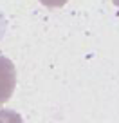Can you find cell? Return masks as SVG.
Returning <instances> with one entry per match:
<instances>
[{"instance_id": "cell-2", "label": "cell", "mask_w": 119, "mask_h": 123, "mask_svg": "<svg viewBox=\"0 0 119 123\" xmlns=\"http://www.w3.org/2000/svg\"><path fill=\"white\" fill-rule=\"evenodd\" d=\"M0 123H23V119L16 111L0 109Z\"/></svg>"}, {"instance_id": "cell-4", "label": "cell", "mask_w": 119, "mask_h": 123, "mask_svg": "<svg viewBox=\"0 0 119 123\" xmlns=\"http://www.w3.org/2000/svg\"><path fill=\"white\" fill-rule=\"evenodd\" d=\"M112 2H114V4L117 6V7H119V0H112Z\"/></svg>"}, {"instance_id": "cell-1", "label": "cell", "mask_w": 119, "mask_h": 123, "mask_svg": "<svg viewBox=\"0 0 119 123\" xmlns=\"http://www.w3.org/2000/svg\"><path fill=\"white\" fill-rule=\"evenodd\" d=\"M16 87V69L9 58L0 54V103H6L13 96Z\"/></svg>"}, {"instance_id": "cell-3", "label": "cell", "mask_w": 119, "mask_h": 123, "mask_svg": "<svg viewBox=\"0 0 119 123\" xmlns=\"http://www.w3.org/2000/svg\"><path fill=\"white\" fill-rule=\"evenodd\" d=\"M45 7H63L69 0H40Z\"/></svg>"}]
</instances>
